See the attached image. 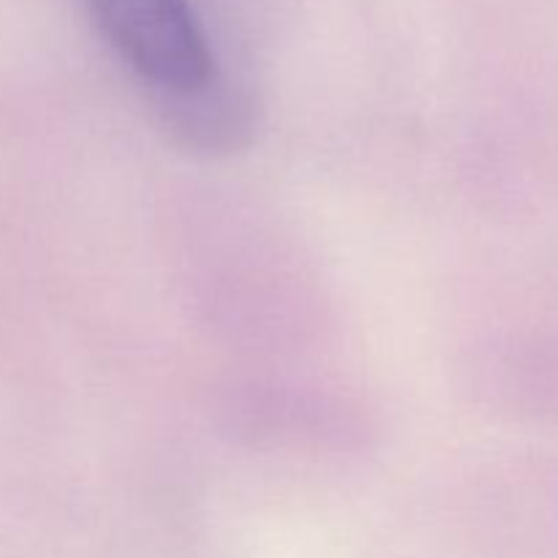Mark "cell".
<instances>
[{
    "label": "cell",
    "instance_id": "cell-1",
    "mask_svg": "<svg viewBox=\"0 0 558 558\" xmlns=\"http://www.w3.org/2000/svg\"><path fill=\"white\" fill-rule=\"evenodd\" d=\"M156 109L221 76L196 0H76Z\"/></svg>",
    "mask_w": 558,
    "mask_h": 558
}]
</instances>
